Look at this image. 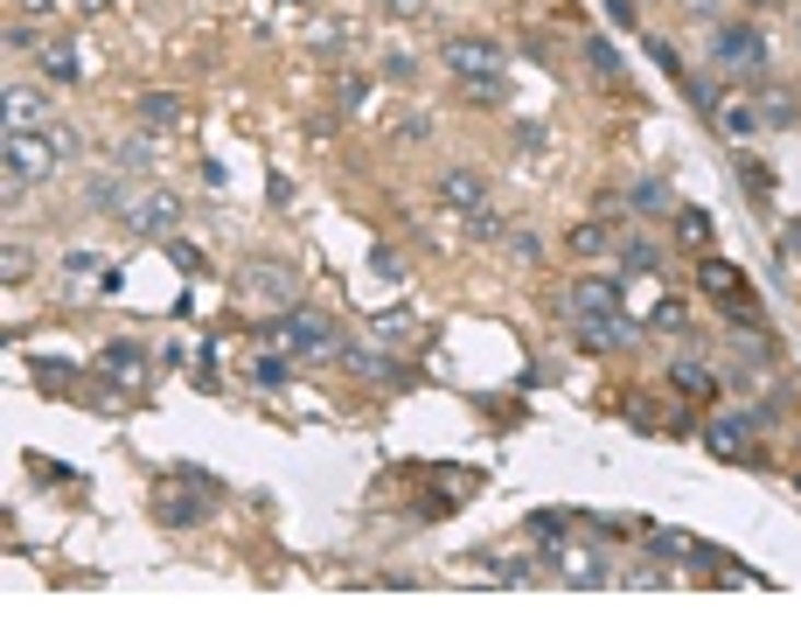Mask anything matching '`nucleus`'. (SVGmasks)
I'll use <instances>...</instances> for the list:
<instances>
[{"mask_svg":"<svg viewBox=\"0 0 801 627\" xmlns=\"http://www.w3.org/2000/svg\"><path fill=\"white\" fill-rule=\"evenodd\" d=\"M759 8H780V0H759Z\"/></svg>","mask_w":801,"mask_h":627,"instance_id":"49","label":"nucleus"},{"mask_svg":"<svg viewBox=\"0 0 801 627\" xmlns=\"http://www.w3.org/2000/svg\"><path fill=\"white\" fill-rule=\"evenodd\" d=\"M565 579L571 585H606V579H614V565H606L600 550H565Z\"/></svg>","mask_w":801,"mask_h":627,"instance_id":"18","label":"nucleus"},{"mask_svg":"<svg viewBox=\"0 0 801 627\" xmlns=\"http://www.w3.org/2000/svg\"><path fill=\"white\" fill-rule=\"evenodd\" d=\"M335 98H341V112H356L362 98H370V78H341V91H335Z\"/></svg>","mask_w":801,"mask_h":627,"instance_id":"35","label":"nucleus"},{"mask_svg":"<svg viewBox=\"0 0 801 627\" xmlns=\"http://www.w3.org/2000/svg\"><path fill=\"white\" fill-rule=\"evenodd\" d=\"M683 321H690V314H683L676 300H662V307H655V328H683Z\"/></svg>","mask_w":801,"mask_h":627,"instance_id":"43","label":"nucleus"},{"mask_svg":"<svg viewBox=\"0 0 801 627\" xmlns=\"http://www.w3.org/2000/svg\"><path fill=\"white\" fill-rule=\"evenodd\" d=\"M63 272H70V279H84V272H105V258H98V252H70V258H63Z\"/></svg>","mask_w":801,"mask_h":627,"instance_id":"37","label":"nucleus"},{"mask_svg":"<svg viewBox=\"0 0 801 627\" xmlns=\"http://www.w3.org/2000/svg\"><path fill=\"white\" fill-rule=\"evenodd\" d=\"M711 63L724 70V78H759V70H767V35L746 28V22H724L711 35Z\"/></svg>","mask_w":801,"mask_h":627,"instance_id":"5","label":"nucleus"},{"mask_svg":"<svg viewBox=\"0 0 801 627\" xmlns=\"http://www.w3.org/2000/svg\"><path fill=\"white\" fill-rule=\"evenodd\" d=\"M565 530H571V516H558V509H537V516H530V537L537 544H565Z\"/></svg>","mask_w":801,"mask_h":627,"instance_id":"29","label":"nucleus"},{"mask_svg":"<svg viewBox=\"0 0 801 627\" xmlns=\"http://www.w3.org/2000/svg\"><path fill=\"white\" fill-rule=\"evenodd\" d=\"M467 237H474V244H495V237H502V209H495V202H481V209L467 217Z\"/></svg>","mask_w":801,"mask_h":627,"instance_id":"27","label":"nucleus"},{"mask_svg":"<svg viewBox=\"0 0 801 627\" xmlns=\"http://www.w3.org/2000/svg\"><path fill=\"white\" fill-rule=\"evenodd\" d=\"M440 202H446V209H461V217H474V209L488 202L481 167H446V175H440Z\"/></svg>","mask_w":801,"mask_h":627,"instance_id":"12","label":"nucleus"},{"mask_svg":"<svg viewBox=\"0 0 801 627\" xmlns=\"http://www.w3.org/2000/svg\"><path fill=\"white\" fill-rule=\"evenodd\" d=\"M8 49H14V56H28V49H35V28L14 22V28H8Z\"/></svg>","mask_w":801,"mask_h":627,"instance_id":"44","label":"nucleus"},{"mask_svg":"<svg viewBox=\"0 0 801 627\" xmlns=\"http://www.w3.org/2000/svg\"><path fill=\"white\" fill-rule=\"evenodd\" d=\"M565 307L579 321H606V314H620V287H614V279H571Z\"/></svg>","mask_w":801,"mask_h":627,"instance_id":"11","label":"nucleus"},{"mask_svg":"<svg viewBox=\"0 0 801 627\" xmlns=\"http://www.w3.org/2000/svg\"><path fill=\"white\" fill-rule=\"evenodd\" d=\"M119 223H126L132 237H167L182 223V202L167 196V188H140V196L119 202Z\"/></svg>","mask_w":801,"mask_h":627,"instance_id":"6","label":"nucleus"},{"mask_svg":"<svg viewBox=\"0 0 801 627\" xmlns=\"http://www.w3.org/2000/svg\"><path fill=\"white\" fill-rule=\"evenodd\" d=\"M620 272H627V279H635V272H641V279L662 272V252H655L648 237H627V244H620Z\"/></svg>","mask_w":801,"mask_h":627,"instance_id":"21","label":"nucleus"},{"mask_svg":"<svg viewBox=\"0 0 801 627\" xmlns=\"http://www.w3.org/2000/svg\"><path fill=\"white\" fill-rule=\"evenodd\" d=\"M147 161H154V147H147V140H126V147H119V167H126V175H132V167H147Z\"/></svg>","mask_w":801,"mask_h":627,"instance_id":"38","label":"nucleus"},{"mask_svg":"<svg viewBox=\"0 0 801 627\" xmlns=\"http://www.w3.org/2000/svg\"><path fill=\"white\" fill-rule=\"evenodd\" d=\"M182 98H175V91H140V98H132V119H140V126H154V132H167V126H182Z\"/></svg>","mask_w":801,"mask_h":627,"instance_id":"13","label":"nucleus"},{"mask_svg":"<svg viewBox=\"0 0 801 627\" xmlns=\"http://www.w3.org/2000/svg\"><path fill=\"white\" fill-rule=\"evenodd\" d=\"M606 244H614V231H606V223H571V258H600Z\"/></svg>","mask_w":801,"mask_h":627,"instance_id":"23","label":"nucleus"},{"mask_svg":"<svg viewBox=\"0 0 801 627\" xmlns=\"http://www.w3.org/2000/svg\"><path fill=\"white\" fill-rule=\"evenodd\" d=\"M28 126H43V98L22 84H8V132H28Z\"/></svg>","mask_w":801,"mask_h":627,"instance_id":"20","label":"nucleus"},{"mask_svg":"<svg viewBox=\"0 0 801 627\" xmlns=\"http://www.w3.org/2000/svg\"><path fill=\"white\" fill-rule=\"evenodd\" d=\"M35 376H43L56 397H63V384H78V370H70V363H35Z\"/></svg>","mask_w":801,"mask_h":627,"instance_id":"33","label":"nucleus"},{"mask_svg":"<svg viewBox=\"0 0 801 627\" xmlns=\"http://www.w3.org/2000/svg\"><path fill=\"white\" fill-rule=\"evenodd\" d=\"M585 63H593L600 78H614V70H620V56H614V43H606V35H585Z\"/></svg>","mask_w":801,"mask_h":627,"instance_id":"30","label":"nucleus"},{"mask_svg":"<svg viewBox=\"0 0 801 627\" xmlns=\"http://www.w3.org/2000/svg\"><path fill=\"white\" fill-rule=\"evenodd\" d=\"M746 440H753V418H746V411H718L711 426H704V446H711L718 461H753Z\"/></svg>","mask_w":801,"mask_h":627,"instance_id":"8","label":"nucleus"},{"mask_svg":"<svg viewBox=\"0 0 801 627\" xmlns=\"http://www.w3.org/2000/svg\"><path fill=\"white\" fill-rule=\"evenodd\" d=\"M22 8H28V14H49V8H56V0H22Z\"/></svg>","mask_w":801,"mask_h":627,"instance_id":"47","label":"nucleus"},{"mask_svg":"<svg viewBox=\"0 0 801 627\" xmlns=\"http://www.w3.org/2000/svg\"><path fill=\"white\" fill-rule=\"evenodd\" d=\"M265 341H279V349L300 356V363H314V356H341L335 321L328 314H307V307H279V321L265 328Z\"/></svg>","mask_w":801,"mask_h":627,"instance_id":"3","label":"nucleus"},{"mask_svg":"<svg viewBox=\"0 0 801 627\" xmlns=\"http://www.w3.org/2000/svg\"><path fill=\"white\" fill-rule=\"evenodd\" d=\"M391 14H426V0H384Z\"/></svg>","mask_w":801,"mask_h":627,"instance_id":"46","label":"nucleus"},{"mask_svg":"<svg viewBox=\"0 0 801 627\" xmlns=\"http://www.w3.org/2000/svg\"><path fill=\"white\" fill-rule=\"evenodd\" d=\"M446 70L453 78H488V70H502V49L488 35H461V43H446Z\"/></svg>","mask_w":801,"mask_h":627,"instance_id":"10","label":"nucleus"},{"mask_svg":"<svg viewBox=\"0 0 801 627\" xmlns=\"http://www.w3.org/2000/svg\"><path fill=\"white\" fill-rule=\"evenodd\" d=\"M286 8H300V14H307V8H314V0H286Z\"/></svg>","mask_w":801,"mask_h":627,"instance_id":"48","label":"nucleus"},{"mask_svg":"<svg viewBox=\"0 0 801 627\" xmlns=\"http://www.w3.org/2000/svg\"><path fill=\"white\" fill-rule=\"evenodd\" d=\"M70 154H78V132H70V126H56V132H43V126L8 132V147H0V161H8V188H22V182H49Z\"/></svg>","mask_w":801,"mask_h":627,"instance_id":"1","label":"nucleus"},{"mask_svg":"<svg viewBox=\"0 0 801 627\" xmlns=\"http://www.w3.org/2000/svg\"><path fill=\"white\" fill-rule=\"evenodd\" d=\"M704 293H711V300H732V293H739V265L704 258Z\"/></svg>","mask_w":801,"mask_h":627,"instance_id":"24","label":"nucleus"},{"mask_svg":"<svg viewBox=\"0 0 801 627\" xmlns=\"http://www.w3.org/2000/svg\"><path fill=\"white\" fill-rule=\"evenodd\" d=\"M384 78H391V84H411V78H418V56H405V49H384Z\"/></svg>","mask_w":801,"mask_h":627,"instance_id":"31","label":"nucleus"},{"mask_svg":"<svg viewBox=\"0 0 801 627\" xmlns=\"http://www.w3.org/2000/svg\"><path fill=\"white\" fill-rule=\"evenodd\" d=\"M571 341H579L585 356H606V349H635V341H641V321H627V314L579 321V314H571Z\"/></svg>","mask_w":801,"mask_h":627,"instance_id":"7","label":"nucleus"},{"mask_svg":"<svg viewBox=\"0 0 801 627\" xmlns=\"http://www.w3.org/2000/svg\"><path fill=\"white\" fill-rule=\"evenodd\" d=\"M453 84L467 91V105H502V98H509V78H502V70H488V78H453Z\"/></svg>","mask_w":801,"mask_h":627,"instance_id":"22","label":"nucleus"},{"mask_svg":"<svg viewBox=\"0 0 801 627\" xmlns=\"http://www.w3.org/2000/svg\"><path fill=\"white\" fill-rule=\"evenodd\" d=\"M43 70H49L56 84H78V78H84V56H78V43H49V49H43Z\"/></svg>","mask_w":801,"mask_h":627,"instance_id":"19","label":"nucleus"},{"mask_svg":"<svg viewBox=\"0 0 801 627\" xmlns=\"http://www.w3.org/2000/svg\"><path fill=\"white\" fill-rule=\"evenodd\" d=\"M502 244H509V252H516V258H537V252H544V244H537V231H530V223H523V231H509Z\"/></svg>","mask_w":801,"mask_h":627,"instance_id":"36","label":"nucleus"},{"mask_svg":"<svg viewBox=\"0 0 801 627\" xmlns=\"http://www.w3.org/2000/svg\"><path fill=\"white\" fill-rule=\"evenodd\" d=\"M648 56H655V63L670 70V78H690V70H683V56H676L670 43H662V35H648Z\"/></svg>","mask_w":801,"mask_h":627,"instance_id":"32","label":"nucleus"},{"mask_svg":"<svg viewBox=\"0 0 801 627\" xmlns=\"http://www.w3.org/2000/svg\"><path fill=\"white\" fill-rule=\"evenodd\" d=\"M648 550H655V558H676V565H718L724 558L718 544L690 537V530H648ZM718 572H724V565H718Z\"/></svg>","mask_w":801,"mask_h":627,"instance_id":"9","label":"nucleus"},{"mask_svg":"<svg viewBox=\"0 0 801 627\" xmlns=\"http://www.w3.org/2000/svg\"><path fill=\"white\" fill-rule=\"evenodd\" d=\"M370 272H376V279H397L405 265H397V252H370Z\"/></svg>","mask_w":801,"mask_h":627,"instance_id":"41","label":"nucleus"},{"mask_svg":"<svg viewBox=\"0 0 801 627\" xmlns=\"http://www.w3.org/2000/svg\"><path fill=\"white\" fill-rule=\"evenodd\" d=\"M676 237L704 252V244H711V209H676Z\"/></svg>","mask_w":801,"mask_h":627,"instance_id":"25","label":"nucleus"},{"mask_svg":"<svg viewBox=\"0 0 801 627\" xmlns=\"http://www.w3.org/2000/svg\"><path fill=\"white\" fill-rule=\"evenodd\" d=\"M739 182H746L753 196H774V175H767V167H759V161H746V167H739Z\"/></svg>","mask_w":801,"mask_h":627,"instance_id":"34","label":"nucleus"},{"mask_svg":"<svg viewBox=\"0 0 801 627\" xmlns=\"http://www.w3.org/2000/svg\"><path fill=\"white\" fill-rule=\"evenodd\" d=\"M670 391H683V397H711L718 376L704 370V363H690V356H676V363H670Z\"/></svg>","mask_w":801,"mask_h":627,"instance_id":"16","label":"nucleus"},{"mask_svg":"<svg viewBox=\"0 0 801 627\" xmlns=\"http://www.w3.org/2000/svg\"><path fill=\"white\" fill-rule=\"evenodd\" d=\"M0 265H8V287H22V279H28V252H14V244H8V258H0Z\"/></svg>","mask_w":801,"mask_h":627,"instance_id":"40","label":"nucleus"},{"mask_svg":"<svg viewBox=\"0 0 801 627\" xmlns=\"http://www.w3.org/2000/svg\"><path fill=\"white\" fill-rule=\"evenodd\" d=\"M237 287L252 293V300H265V307H300V265L293 258H244L237 265Z\"/></svg>","mask_w":801,"mask_h":627,"instance_id":"4","label":"nucleus"},{"mask_svg":"<svg viewBox=\"0 0 801 627\" xmlns=\"http://www.w3.org/2000/svg\"><path fill=\"white\" fill-rule=\"evenodd\" d=\"M397 132H405V140H426L432 119H426V112H411V119H397Z\"/></svg>","mask_w":801,"mask_h":627,"instance_id":"42","label":"nucleus"},{"mask_svg":"<svg viewBox=\"0 0 801 627\" xmlns=\"http://www.w3.org/2000/svg\"><path fill=\"white\" fill-rule=\"evenodd\" d=\"M606 14H614V22L627 28V22H635V0H606Z\"/></svg>","mask_w":801,"mask_h":627,"instance_id":"45","label":"nucleus"},{"mask_svg":"<svg viewBox=\"0 0 801 627\" xmlns=\"http://www.w3.org/2000/svg\"><path fill=\"white\" fill-rule=\"evenodd\" d=\"M209 496H223L217 474L182 467L175 481H161V488H154V516H161L167 530H188V523H202V516H209Z\"/></svg>","mask_w":801,"mask_h":627,"instance_id":"2","label":"nucleus"},{"mask_svg":"<svg viewBox=\"0 0 801 627\" xmlns=\"http://www.w3.org/2000/svg\"><path fill=\"white\" fill-rule=\"evenodd\" d=\"M718 126L732 132V140H753V132H759V112H753L746 98H739V105H724V112H718Z\"/></svg>","mask_w":801,"mask_h":627,"instance_id":"26","label":"nucleus"},{"mask_svg":"<svg viewBox=\"0 0 801 627\" xmlns=\"http://www.w3.org/2000/svg\"><path fill=\"white\" fill-rule=\"evenodd\" d=\"M794 496H801V474H794Z\"/></svg>","mask_w":801,"mask_h":627,"instance_id":"50","label":"nucleus"},{"mask_svg":"<svg viewBox=\"0 0 801 627\" xmlns=\"http://www.w3.org/2000/svg\"><path fill=\"white\" fill-rule=\"evenodd\" d=\"M105 376H119V384L140 391L147 384V356L132 349V341H112V349H105Z\"/></svg>","mask_w":801,"mask_h":627,"instance_id":"15","label":"nucleus"},{"mask_svg":"<svg viewBox=\"0 0 801 627\" xmlns=\"http://www.w3.org/2000/svg\"><path fill=\"white\" fill-rule=\"evenodd\" d=\"M627 202H635V217H670V182L662 175H641L627 188Z\"/></svg>","mask_w":801,"mask_h":627,"instance_id":"17","label":"nucleus"},{"mask_svg":"<svg viewBox=\"0 0 801 627\" xmlns=\"http://www.w3.org/2000/svg\"><path fill=\"white\" fill-rule=\"evenodd\" d=\"M167 258H175L182 272H202V252H196V244H167Z\"/></svg>","mask_w":801,"mask_h":627,"instance_id":"39","label":"nucleus"},{"mask_svg":"<svg viewBox=\"0 0 801 627\" xmlns=\"http://www.w3.org/2000/svg\"><path fill=\"white\" fill-rule=\"evenodd\" d=\"M252 384H265V391L293 384V363H286V356H258V363H252Z\"/></svg>","mask_w":801,"mask_h":627,"instance_id":"28","label":"nucleus"},{"mask_svg":"<svg viewBox=\"0 0 801 627\" xmlns=\"http://www.w3.org/2000/svg\"><path fill=\"white\" fill-rule=\"evenodd\" d=\"M753 112H759V126H774V132H788L794 119H801V105H794V91H759V98H753Z\"/></svg>","mask_w":801,"mask_h":627,"instance_id":"14","label":"nucleus"}]
</instances>
